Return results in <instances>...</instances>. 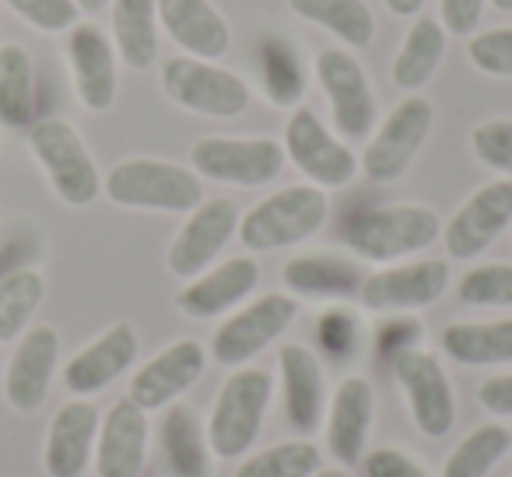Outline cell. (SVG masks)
<instances>
[{
	"label": "cell",
	"instance_id": "24",
	"mask_svg": "<svg viewBox=\"0 0 512 477\" xmlns=\"http://www.w3.org/2000/svg\"><path fill=\"white\" fill-rule=\"evenodd\" d=\"M256 285H260V264L253 257H232L214 271L193 278L176 295V306L179 313L193 316V320H214V316L246 302L256 292Z\"/></svg>",
	"mask_w": 512,
	"mask_h": 477
},
{
	"label": "cell",
	"instance_id": "38",
	"mask_svg": "<svg viewBox=\"0 0 512 477\" xmlns=\"http://www.w3.org/2000/svg\"><path fill=\"white\" fill-rule=\"evenodd\" d=\"M467 60L491 78H512V25L474 32L467 39Z\"/></svg>",
	"mask_w": 512,
	"mask_h": 477
},
{
	"label": "cell",
	"instance_id": "30",
	"mask_svg": "<svg viewBox=\"0 0 512 477\" xmlns=\"http://www.w3.org/2000/svg\"><path fill=\"white\" fill-rule=\"evenodd\" d=\"M446 36L442 22L421 15L418 22L411 25L404 46L397 50V60H393V85L404 88V92H418L432 81V74L439 71L442 57H446Z\"/></svg>",
	"mask_w": 512,
	"mask_h": 477
},
{
	"label": "cell",
	"instance_id": "35",
	"mask_svg": "<svg viewBox=\"0 0 512 477\" xmlns=\"http://www.w3.org/2000/svg\"><path fill=\"white\" fill-rule=\"evenodd\" d=\"M509 449H512L509 428L498 425V421L477 425L474 432L449 453V460L442 463L439 477H488Z\"/></svg>",
	"mask_w": 512,
	"mask_h": 477
},
{
	"label": "cell",
	"instance_id": "1",
	"mask_svg": "<svg viewBox=\"0 0 512 477\" xmlns=\"http://www.w3.org/2000/svg\"><path fill=\"white\" fill-rule=\"evenodd\" d=\"M330 218L327 190L306 186H285L271 193L260 204H253L239 218V243L253 253L288 250L306 239H313Z\"/></svg>",
	"mask_w": 512,
	"mask_h": 477
},
{
	"label": "cell",
	"instance_id": "39",
	"mask_svg": "<svg viewBox=\"0 0 512 477\" xmlns=\"http://www.w3.org/2000/svg\"><path fill=\"white\" fill-rule=\"evenodd\" d=\"M470 148L477 162L512 179V120H484L470 130Z\"/></svg>",
	"mask_w": 512,
	"mask_h": 477
},
{
	"label": "cell",
	"instance_id": "49",
	"mask_svg": "<svg viewBox=\"0 0 512 477\" xmlns=\"http://www.w3.org/2000/svg\"><path fill=\"white\" fill-rule=\"evenodd\" d=\"M491 4H495L498 11H512V0H491Z\"/></svg>",
	"mask_w": 512,
	"mask_h": 477
},
{
	"label": "cell",
	"instance_id": "21",
	"mask_svg": "<svg viewBox=\"0 0 512 477\" xmlns=\"http://www.w3.org/2000/svg\"><path fill=\"white\" fill-rule=\"evenodd\" d=\"M137 362V334L130 323H113L106 334L95 337L88 348H81L64 365V390L71 397H95L106 386H113L130 365Z\"/></svg>",
	"mask_w": 512,
	"mask_h": 477
},
{
	"label": "cell",
	"instance_id": "37",
	"mask_svg": "<svg viewBox=\"0 0 512 477\" xmlns=\"http://www.w3.org/2000/svg\"><path fill=\"white\" fill-rule=\"evenodd\" d=\"M460 302L477 309H512V264H484L460 278Z\"/></svg>",
	"mask_w": 512,
	"mask_h": 477
},
{
	"label": "cell",
	"instance_id": "31",
	"mask_svg": "<svg viewBox=\"0 0 512 477\" xmlns=\"http://www.w3.org/2000/svg\"><path fill=\"white\" fill-rule=\"evenodd\" d=\"M36 120V71L25 46H0V123L11 130H29Z\"/></svg>",
	"mask_w": 512,
	"mask_h": 477
},
{
	"label": "cell",
	"instance_id": "43",
	"mask_svg": "<svg viewBox=\"0 0 512 477\" xmlns=\"http://www.w3.org/2000/svg\"><path fill=\"white\" fill-rule=\"evenodd\" d=\"M484 4L488 0H439V22L449 36H463L470 39L481 29L484 18Z\"/></svg>",
	"mask_w": 512,
	"mask_h": 477
},
{
	"label": "cell",
	"instance_id": "48",
	"mask_svg": "<svg viewBox=\"0 0 512 477\" xmlns=\"http://www.w3.org/2000/svg\"><path fill=\"white\" fill-rule=\"evenodd\" d=\"M313 477H355V474H351L348 467H320Z\"/></svg>",
	"mask_w": 512,
	"mask_h": 477
},
{
	"label": "cell",
	"instance_id": "20",
	"mask_svg": "<svg viewBox=\"0 0 512 477\" xmlns=\"http://www.w3.org/2000/svg\"><path fill=\"white\" fill-rule=\"evenodd\" d=\"M148 411L130 397L116 400L99 421L95 439V474L99 477H141L148 460Z\"/></svg>",
	"mask_w": 512,
	"mask_h": 477
},
{
	"label": "cell",
	"instance_id": "22",
	"mask_svg": "<svg viewBox=\"0 0 512 477\" xmlns=\"http://www.w3.org/2000/svg\"><path fill=\"white\" fill-rule=\"evenodd\" d=\"M376 421V390L365 376H348L337 383L327 411V446L341 467H358L369 446Z\"/></svg>",
	"mask_w": 512,
	"mask_h": 477
},
{
	"label": "cell",
	"instance_id": "3",
	"mask_svg": "<svg viewBox=\"0 0 512 477\" xmlns=\"http://www.w3.org/2000/svg\"><path fill=\"white\" fill-rule=\"evenodd\" d=\"M442 235V221L425 204H386L358 211L344 225V243L355 257L372 264H393L400 257L421 253Z\"/></svg>",
	"mask_w": 512,
	"mask_h": 477
},
{
	"label": "cell",
	"instance_id": "40",
	"mask_svg": "<svg viewBox=\"0 0 512 477\" xmlns=\"http://www.w3.org/2000/svg\"><path fill=\"white\" fill-rule=\"evenodd\" d=\"M316 337H320V351L334 362L341 358H351L358 348V337H362V327H358V316L351 309H327L316 323Z\"/></svg>",
	"mask_w": 512,
	"mask_h": 477
},
{
	"label": "cell",
	"instance_id": "15",
	"mask_svg": "<svg viewBox=\"0 0 512 477\" xmlns=\"http://www.w3.org/2000/svg\"><path fill=\"white\" fill-rule=\"evenodd\" d=\"M60 365V334L46 323L29 327L15 344L4 369V400L11 411L36 414L50 397V383Z\"/></svg>",
	"mask_w": 512,
	"mask_h": 477
},
{
	"label": "cell",
	"instance_id": "13",
	"mask_svg": "<svg viewBox=\"0 0 512 477\" xmlns=\"http://www.w3.org/2000/svg\"><path fill=\"white\" fill-rule=\"evenodd\" d=\"M512 225V179H495L474 190L442 225V243L453 260H474Z\"/></svg>",
	"mask_w": 512,
	"mask_h": 477
},
{
	"label": "cell",
	"instance_id": "36",
	"mask_svg": "<svg viewBox=\"0 0 512 477\" xmlns=\"http://www.w3.org/2000/svg\"><path fill=\"white\" fill-rule=\"evenodd\" d=\"M323 467L320 449L309 439H285L260 453L246 456L235 470V477H313Z\"/></svg>",
	"mask_w": 512,
	"mask_h": 477
},
{
	"label": "cell",
	"instance_id": "28",
	"mask_svg": "<svg viewBox=\"0 0 512 477\" xmlns=\"http://www.w3.org/2000/svg\"><path fill=\"white\" fill-rule=\"evenodd\" d=\"M113 46L130 71H148L158 57V0H113Z\"/></svg>",
	"mask_w": 512,
	"mask_h": 477
},
{
	"label": "cell",
	"instance_id": "47",
	"mask_svg": "<svg viewBox=\"0 0 512 477\" xmlns=\"http://www.w3.org/2000/svg\"><path fill=\"white\" fill-rule=\"evenodd\" d=\"M78 4V11H85V15H99L102 8H109L113 0H74Z\"/></svg>",
	"mask_w": 512,
	"mask_h": 477
},
{
	"label": "cell",
	"instance_id": "8",
	"mask_svg": "<svg viewBox=\"0 0 512 477\" xmlns=\"http://www.w3.org/2000/svg\"><path fill=\"white\" fill-rule=\"evenodd\" d=\"M193 172L228 186H264L285 169V144L271 137H204L190 151Z\"/></svg>",
	"mask_w": 512,
	"mask_h": 477
},
{
	"label": "cell",
	"instance_id": "18",
	"mask_svg": "<svg viewBox=\"0 0 512 477\" xmlns=\"http://www.w3.org/2000/svg\"><path fill=\"white\" fill-rule=\"evenodd\" d=\"M67 64H71L74 92L88 113H106L116 102V46L92 22L67 29Z\"/></svg>",
	"mask_w": 512,
	"mask_h": 477
},
{
	"label": "cell",
	"instance_id": "14",
	"mask_svg": "<svg viewBox=\"0 0 512 477\" xmlns=\"http://www.w3.org/2000/svg\"><path fill=\"white\" fill-rule=\"evenodd\" d=\"M239 207L228 197H207L190 211L186 225L176 232L169 246V271L183 281H193L207 271L214 257L239 232Z\"/></svg>",
	"mask_w": 512,
	"mask_h": 477
},
{
	"label": "cell",
	"instance_id": "5",
	"mask_svg": "<svg viewBox=\"0 0 512 477\" xmlns=\"http://www.w3.org/2000/svg\"><path fill=\"white\" fill-rule=\"evenodd\" d=\"M29 148L39 169L46 172L53 193L67 207H88L102 193V176L92 151L85 148L81 134L60 116H43L29 123Z\"/></svg>",
	"mask_w": 512,
	"mask_h": 477
},
{
	"label": "cell",
	"instance_id": "32",
	"mask_svg": "<svg viewBox=\"0 0 512 477\" xmlns=\"http://www.w3.org/2000/svg\"><path fill=\"white\" fill-rule=\"evenodd\" d=\"M288 8L320 29L334 32L351 50H365L376 39V18L365 0H288Z\"/></svg>",
	"mask_w": 512,
	"mask_h": 477
},
{
	"label": "cell",
	"instance_id": "11",
	"mask_svg": "<svg viewBox=\"0 0 512 477\" xmlns=\"http://www.w3.org/2000/svg\"><path fill=\"white\" fill-rule=\"evenodd\" d=\"M285 158L320 190H341L355 179L358 158L344 141H337L313 109H295L285 127Z\"/></svg>",
	"mask_w": 512,
	"mask_h": 477
},
{
	"label": "cell",
	"instance_id": "9",
	"mask_svg": "<svg viewBox=\"0 0 512 477\" xmlns=\"http://www.w3.org/2000/svg\"><path fill=\"white\" fill-rule=\"evenodd\" d=\"M432 102L421 95H407L393 106V113L379 123V130L369 137L362 151V169L372 183H393L407 172L421 144L432 134Z\"/></svg>",
	"mask_w": 512,
	"mask_h": 477
},
{
	"label": "cell",
	"instance_id": "45",
	"mask_svg": "<svg viewBox=\"0 0 512 477\" xmlns=\"http://www.w3.org/2000/svg\"><path fill=\"white\" fill-rule=\"evenodd\" d=\"M477 404L495 418H512V372L505 376H488L477 386Z\"/></svg>",
	"mask_w": 512,
	"mask_h": 477
},
{
	"label": "cell",
	"instance_id": "12",
	"mask_svg": "<svg viewBox=\"0 0 512 477\" xmlns=\"http://www.w3.org/2000/svg\"><path fill=\"white\" fill-rule=\"evenodd\" d=\"M316 78H320L323 92H327L330 113H334L337 134L348 141H362L376 127V92H372L369 78H365L362 64L351 57L348 50L327 46L316 57Z\"/></svg>",
	"mask_w": 512,
	"mask_h": 477
},
{
	"label": "cell",
	"instance_id": "44",
	"mask_svg": "<svg viewBox=\"0 0 512 477\" xmlns=\"http://www.w3.org/2000/svg\"><path fill=\"white\" fill-rule=\"evenodd\" d=\"M418 334H421L418 320H411V316H404V313H393V320H386L383 330H379V351H383V358L390 362L400 351H411Z\"/></svg>",
	"mask_w": 512,
	"mask_h": 477
},
{
	"label": "cell",
	"instance_id": "2",
	"mask_svg": "<svg viewBox=\"0 0 512 477\" xmlns=\"http://www.w3.org/2000/svg\"><path fill=\"white\" fill-rule=\"evenodd\" d=\"M102 193L127 211L190 214L204 200V183L197 172L162 158H127L109 169Z\"/></svg>",
	"mask_w": 512,
	"mask_h": 477
},
{
	"label": "cell",
	"instance_id": "23",
	"mask_svg": "<svg viewBox=\"0 0 512 477\" xmlns=\"http://www.w3.org/2000/svg\"><path fill=\"white\" fill-rule=\"evenodd\" d=\"M278 365L281 390H285V418L292 432L309 439L320 428L323 411H327V379H323L320 355L306 344H285Z\"/></svg>",
	"mask_w": 512,
	"mask_h": 477
},
{
	"label": "cell",
	"instance_id": "26",
	"mask_svg": "<svg viewBox=\"0 0 512 477\" xmlns=\"http://www.w3.org/2000/svg\"><path fill=\"white\" fill-rule=\"evenodd\" d=\"M285 285L295 295H309V299H351L362 292V267L358 260L337 257V253H306L295 257L281 271Z\"/></svg>",
	"mask_w": 512,
	"mask_h": 477
},
{
	"label": "cell",
	"instance_id": "33",
	"mask_svg": "<svg viewBox=\"0 0 512 477\" xmlns=\"http://www.w3.org/2000/svg\"><path fill=\"white\" fill-rule=\"evenodd\" d=\"M260 81L271 99V106L292 109L306 95V71H302L299 46L292 39L271 36L260 46Z\"/></svg>",
	"mask_w": 512,
	"mask_h": 477
},
{
	"label": "cell",
	"instance_id": "4",
	"mask_svg": "<svg viewBox=\"0 0 512 477\" xmlns=\"http://www.w3.org/2000/svg\"><path fill=\"white\" fill-rule=\"evenodd\" d=\"M274 397V379L267 369H235L221 383L218 400H214L211 421H207V442L211 453L221 460H235L256 442L264 428L267 407Z\"/></svg>",
	"mask_w": 512,
	"mask_h": 477
},
{
	"label": "cell",
	"instance_id": "42",
	"mask_svg": "<svg viewBox=\"0 0 512 477\" xmlns=\"http://www.w3.org/2000/svg\"><path fill=\"white\" fill-rule=\"evenodd\" d=\"M362 467L369 477H428L425 467H421L411 453H404V449H397V446H379V449H372V453H365Z\"/></svg>",
	"mask_w": 512,
	"mask_h": 477
},
{
	"label": "cell",
	"instance_id": "25",
	"mask_svg": "<svg viewBox=\"0 0 512 477\" xmlns=\"http://www.w3.org/2000/svg\"><path fill=\"white\" fill-rule=\"evenodd\" d=\"M158 25L197 60H218L232 46V32L211 0H158Z\"/></svg>",
	"mask_w": 512,
	"mask_h": 477
},
{
	"label": "cell",
	"instance_id": "17",
	"mask_svg": "<svg viewBox=\"0 0 512 477\" xmlns=\"http://www.w3.org/2000/svg\"><path fill=\"white\" fill-rule=\"evenodd\" d=\"M204 365H207L204 344L183 337V341L162 348L155 358H148V362L134 372L127 397L134 400L141 411H162V407L176 404V400L204 376Z\"/></svg>",
	"mask_w": 512,
	"mask_h": 477
},
{
	"label": "cell",
	"instance_id": "19",
	"mask_svg": "<svg viewBox=\"0 0 512 477\" xmlns=\"http://www.w3.org/2000/svg\"><path fill=\"white\" fill-rule=\"evenodd\" d=\"M102 414L92 400H67L57 407L50 428H46L43 467L50 477H85L95 460V439H99Z\"/></svg>",
	"mask_w": 512,
	"mask_h": 477
},
{
	"label": "cell",
	"instance_id": "41",
	"mask_svg": "<svg viewBox=\"0 0 512 477\" xmlns=\"http://www.w3.org/2000/svg\"><path fill=\"white\" fill-rule=\"evenodd\" d=\"M22 22L39 32H67L78 25V4L74 0H4Z\"/></svg>",
	"mask_w": 512,
	"mask_h": 477
},
{
	"label": "cell",
	"instance_id": "7",
	"mask_svg": "<svg viewBox=\"0 0 512 477\" xmlns=\"http://www.w3.org/2000/svg\"><path fill=\"white\" fill-rule=\"evenodd\" d=\"M299 316V302L292 295H260L256 302L232 313L211 337V358L225 369H242L264 348H271Z\"/></svg>",
	"mask_w": 512,
	"mask_h": 477
},
{
	"label": "cell",
	"instance_id": "29",
	"mask_svg": "<svg viewBox=\"0 0 512 477\" xmlns=\"http://www.w3.org/2000/svg\"><path fill=\"white\" fill-rule=\"evenodd\" d=\"M442 351L453 362L484 369V365H509L512 362V320L491 323H449L439 337Z\"/></svg>",
	"mask_w": 512,
	"mask_h": 477
},
{
	"label": "cell",
	"instance_id": "16",
	"mask_svg": "<svg viewBox=\"0 0 512 477\" xmlns=\"http://www.w3.org/2000/svg\"><path fill=\"white\" fill-rule=\"evenodd\" d=\"M449 288V264L446 260H414L404 267H386L362 281L365 309L372 313H411L439 302Z\"/></svg>",
	"mask_w": 512,
	"mask_h": 477
},
{
	"label": "cell",
	"instance_id": "34",
	"mask_svg": "<svg viewBox=\"0 0 512 477\" xmlns=\"http://www.w3.org/2000/svg\"><path fill=\"white\" fill-rule=\"evenodd\" d=\"M43 295L46 281L36 267H18L0 278V344L18 341L29 330Z\"/></svg>",
	"mask_w": 512,
	"mask_h": 477
},
{
	"label": "cell",
	"instance_id": "10",
	"mask_svg": "<svg viewBox=\"0 0 512 477\" xmlns=\"http://www.w3.org/2000/svg\"><path fill=\"white\" fill-rule=\"evenodd\" d=\"M390 369L400 390H404L418 432L428 435V439H446L456 425V397L439 358L411 348L390 358Z\"/></svg>",
	"mask_w": 512,
	"mask_h": 477
},
{
	"label": "cell",
	"instance_id": "6",
	"mask_svg": "<svg viewBox=\"0 0 512 477\" xmlns=\"http://www.w3.org/2000/svg\"><path fill=\"white\" fill-rule=\"evenodd\" d=\"M158 78H162V92L186 113L228 120V116H239L249 106L246 81L239 74L225 71V67H214L211 60L172 57L162 64Z\"/></svg>",
	"mask_w": 512,
	"mask_h": 477
},
{
	"label": "cell",
	"instance_id": "27",
	"mask_svg": "<svg viewBox=\"0 0 512 477\" xmlns=\"http://www.w3.org/2000/svg\"><path fill=\"white\" fill-rule=\"evenodd\" d=\"M162 446L172 477H214L207 428L193 407L169 404L162 418Z\"/></svg>",
	"mask_w": 512,
	"mask_h": 477
},
{
	"label": "cell",
	"instance_id": "50",
	"mask_svg": "<svg viewBox=\"0 0 512 477\" xmlns=\"http://www.w3.org/2000/svg\"><path fill=\"white\" fill-rule=\"evenodd\" d=\"M0 369H4V355H0Z\"/></svg>",
	"mask_w": 512,
	"mask_h": 477
},
{
	"label": "cell",
	"instance_id": "46",
	"mask_svg": "<svg viewBox=\"0 0 512 477\" xmlns=\"http://www.w3.org/2000/svg\"><path fill=\"white\" fill-rule=\"evenodd\" d=\"M383 4L390 8V15H397V18H411L425 8V0H383Z\"/></svg>",
	"mask_w": 512,
	"mask_h": 477
}]
</instances>
